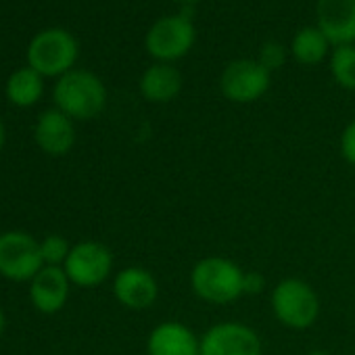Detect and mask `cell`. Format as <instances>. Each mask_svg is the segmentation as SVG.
<instances>
[{"label":"cell","mask_w":355,"mask_h":355,"mask_svg":"<svg viewBox=\"0 0 355 355\" xmlns=\"http://www.w3.org/2000/svg\"><path fill=\"white\" fill-rule=\"evenodd\" d=\"M53 101L73 121H88L103 113L107 88L103 80L88 69H71L61 76L53 88Z\"/></svg>","instance_id":"6da1fadb"},{"label":"cell","mask_w":355,"mask_h":355,"mask_svg":"<svg viewBox=\"0 0 355 355\" xmlns=\"http://www.w3.org/2000/svg\"><path fill=\"white\" fill-rule=\"evenodd\" d=\"M243 276L245 270L236 261L209 255L193 266L191 288L205 303L228 305L243 297Z\"/></svg>","instance_id":"7a4b0ae2"},{"label":"cell","mask_w":355,"mask_h":355,"mask_svg":"<svg viewBox=\"0 0 355 355\" xmlns=\"http://www.w3.org/2000/svg\"><path fill=\"white\" fill-rule=\"evenodd\" d=\"M270 305L276 320L291 330H307L320 318V297L315 288L301 278H282L274 284Z\"/></svg>","instance_id":"3957f363"},{"label":"cell","mask_w":355,"mask_h":355,"mask_svg":"<svg viewBox=\"0 0 355 355\" xmlns=\"http://www.w3.org/2000/svg\"><path fill=\"white\" fill-rule=\"evenodd\" d=\"M80 44L73 34L63 28H49L38 32L28 44V65L42 78H61L73 69Z\"/></svg>","instance_id":"277c9868"},{"label":"cell","mask_w":355,"mask_h":355,"mask_svg":"<svg viewBox=\"0 0 355 355\" xmlns=\"http://www.w3.org/2000/svg\"><path fill=\"white\" fill-rule=\"evenodd\" d=\"M195 40L197 30L187 13L165 15L148 28L144 49L157 63H173L191 53Z\"/></svg>","instance_id":"5b68a950"},{"label":"cell","mask_w":355,"mask_h":355,"mask_svg":"<svg viewBox=\"0 0 355 355\" xmlns=\"http://www.w3.org/2000/svg\"><path fill=\"white\" fill-rule=\"evenodd\" d=\"M44 268L40 241L24 230L0 234V276L13 282H28Z\"/></svg>","instance_id":"8992f818"},{"label":"cell","mask_w":355,"mask_h":355,"mask_svg":"<svg viewBox=\"0 0 355 355\" xmlns=\"http://www.w3.org/2000/svg\"><path fill=\"white\" fill-rule=\"evenodd\" d=\"M63 270L71 284L80 288H94L111 276L113 253L103 243L82 241L71 247Z\"/></svg>","instance_id":"52a82bcc"},{"label":"cell","mask_w":355,"mask_h":355,"mask_svg":"<svg viewBox=\"0 0 355 355\" xmlns=\"http://www.w3.org/2000/svg\"><path fill=\"white\" fill-rule=\"evenodd\" d=\"M272 73L257 63V59H236L228 63L220 76L222 94L239 105L259 101L270 90Z\"/></svg>","instance_id":"ba28073f"},{"label":"cell","mask_w":355,"mask_h":355,"mask_svg":"<svg viewBox=\"0 0 355 355\" xmlns=\"http://www.w3.org/2000/svg\"><path fill=\"white\" fill-rule=\"evenodd\" d=\"M199 355H263L259 334L243 322H220L201 334Z\"/></svg>","instance_id":"9c48e42d"},{"label":"cell","mask_w":355,"mask_h":355,"mask_svg":"<svg viewBox=\"0 0 355 355\" xmlns=\"http://www.w3.org/2000/svg\"><path fill=\"white\" fill-rule=\"evenodd\" d=\"M113 295L119 305L132 311H142L155 305L159 297L157 278L140 266L123 268L113 278Z\"/></svg>","instance_id":"30bf717a"},{"label":"cell","mask_w":355,"mask_h":355,"mask_svg":"<svg viewBox=\"0 0 355 355\" xmlns=\"http://www.w3.org/2000/svg\"><path fill=\"white\" fill-rule=\"evenodd\" d=\"M315 28L332 46L355 44V0H318Z\"/></svg>","instance_id":"8fae6325"},{"label":"cell","mask_w":355,"mask_h":355,"mask_svg":"<svg viewBox=\"0 0 355 355\" xmlns=\"http://www.w3.org/2000/svg\"><path fill=\"white\" fill-rule=\"evenodd\" d=\"M201 336L187 324L167 320L157 324L146 338V355H199Z\"/></svg>","instance_id":"7c38bea8"},{"label":"cell","mask_w":355,"mask_h":355,"mask_svg":"<svg viewBox=\"0 0 355 355\" xmlns=\"http://www.w3.org/2000/svg\"><path fill=\"white\" fill-rule=\"evenodd\" d=\"M34 138L40 150H44L51 157H63L67 155L76 144V125L73 119L67 117L63 111L49 109L44 111L34 128Z\"/></svg>","instance_id":"4fadbf2b"},{"label":"cell","mask_w":355,"mask_h":355,"mask_svg":"<svg viewBox=\"0 0 355 355\" xmlns=\"http://www.w3.org/2000/svg\"><path fill=\"white\" fill-rule=\"evenodd\" d=\"M71 280L63 268L44 266L30 280V299L34 307L42 313H57L65 307L69 299Z\"/></svg>","instance_id":"5bb4252c"},{"label":"cell","mask_w":355,"mask_h":355,"mask_svg":"<svg viewBox=\"0 0 355 355\" xmlns=\"http://www.w3.org/2000/svg\"><path fill=\"white\" fill-rule=\"evenodd\" d=\"M184 80L182 73L173 63H153L144 69V73L140 76V94L148 101V103H169L173 98H178V94L182 92Z\"/></svg>","instance_id":"9a60e30c"},{"label":"cell","mask_w":355,"mask_h":355,"mask_svg":"<svg viewBox=\"0 0 355 355\" xmlns=\"http://www.w3.org/2000/svg\"><path fill=\"white\" fill-rule=\"evenodd\" d=\"M5 94L15 107H32L44 94V78L30 65L21 67L7 80Z\"/></svg>","instance_id":"2e32d148"},{"label":"cell","mask_w":355,"mask_h":355,"mask_svg":"<svg viewBox=\"0 0 355 355\" xmlns=\"http://www.w3.org/2000/svg\"><path fill=\"white\" fill-rule=\"evenodd\" d=\"M330 42L328 38L315 28H303L299 30L293 40H291V55L297 63L301 65H318L322 63L328 53H330Z\"/></svg>","instance_id":"e0dca14e"},{"label":"cell","mask_w":355,"mask_h":355,"mask_svg":"<svg viewBox=\"0 0 355 355\" xmlns=\"http://www.w3.org/2000/svg\"><path fill=\"white\" fill-rule=\"evenodd\" d=\"M328 63L334 82L345 90H355V44L334 46Z\"/></svg>","instance_id":"ac0fdd59"},{"label":"cell","mask_w":355,"mask_h":355,"mask_svg":"<svg viewBox=\"0 0 355 355\" xmlns=\"http://www.w3.org/2000/svg\"><path fill=\"white\" fill-rule=\"evenodd\" d=\"M69 251H71V245L61 234H49L44 241H40V253H42L44 266L63 268L69 257Z\"/></svg>","instance_id":"d6986e66"},{"label":"cell","mask_w":355,"mask_h":355,"mask_svg":"<svg viewBox=\"0 0 355 355\" xmlns=\"http://www.w3.org/2000/svg\"><path fill=\"white\" fill-rule=\"evenodd\" d=\"M257 63L261 67H266L270 73L280 69L286 63V49H284V44L278 42V40L263 42L261 49H259V55H257Z\"/></svg>","instance_id":"ffe728a7"},{"label":"cell","mask_w":355,"mask_h":355,"mask_svg":"<svg viewBox=\"0 0 355 355\" xmlns=\"http://www.w3.org/2000/svg\"><path fill=\"white\" fill-rule=\"evenodd\" d=\"M340 155L349 165H355V119H351L340 134Z\"/></svg>","instance_id":"44dd1931"},{"label":"cell","mask_w":355,"mask_h":355,"mask_svg":"<svg viewBox=\"0 0 355 355\" xmlns=\"http://www.w3.org/2000/svg\"><path fill=\"white\" fill-rule=\"evenodd\" d=\"M266 276L257 270L253 272H247L245 270V276H243V295H261L266 291Z\"/></svg>","instance_id":"7402d4cb"},{"label":"cell","mask_w":355,"mask_h":355,"mask_svg":"<svg viewBox=\"0 0 355 355\" xmlns=\"http://www.w3.org/2000/svg\"><path fill=\"white\" fill-rule=\"evenodd\" d=\"M173 3H175V5H180L182 9H193L195 5L201 3V0H173Z\"/></svg>","instance_id":"603a6c76"},{"label":"cell","mask_w":355,"mask_h":355,"mask_svg":"<svg viewBox=\"0 0 355 355\" xmlns=\"http://www.w3.org/2000/svg\"><path fill=\"white\" fill-rule=\"evenodd\" d=\"M3 146H5V123L0 119V150H3Z\"/></svg>","instance_id":"cb8c5ba5"},{"label":"cell","mask_w":355,"mask_h":355,"mask_svg":"<svg viewBox=\"0 0 355 355\" xmlns=\"http://www.w3.org/2000/svg\"><path fill=\"white\" fill-rule=\"evenodd\" d=\"M5 326H7V320H5V311L0 309V336H3V332H5Z\"/></svg>","instance_id":"d4e9b609"},{"label":"cell","mask_w":355,"mask_h":355,"mask_svg":"<svg viewBox=\"0 0 355 355\" xmlns=\"http://www.w3.org/2000/svg\"><path fill=\"white\" fill-rule=\"evenodd\" d=\"M305 355H330L328 351H324V349H311L309 353H305Z\"/></svg>","instance_id":"484cf974"}]
</instances>
